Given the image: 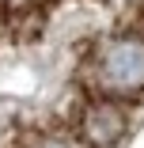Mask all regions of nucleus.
<instances>
[{
    "label": "nucleus",
    "mask_w": 144,
    "mask_h": 148,
    "mask_svg": "<svg viewBox=\"0 0 144 148\" xmlns=\"http://www.w3.org/2000/svg\"><path fill=\"white\" fill-rule=\"evenodd\" d=\"M80 129H83V137H87L91 144L106 148V144H114V140H118V137L129 129V122H125V110H121L118 103L99 99V103H91L87 110H83Z\"/></svg>",
    "instance_id": "obj_2"
},
{
    "label": "nucleus",
    "mask_w": 144,
    "mask_h": 148,
    "mask_svg": "<svg viewBox=\"0 0 144 148\" xmlns=\"http://www.w3.org/2000/svg\"><path fill=\"white\" fill-rule=\"evenodd\" d=\"M15 4H23V0H15Z\"/></svg>",
    "instance_id": "obj_4"
},
{
    "label": "nucleus",
    "mask_w": 144,
    "mask_h": 148,
    "mask_svg": "<svg viewBox=\"0 0 144 148\" xmlns=\"http://www.w3.org/2000/svg\"><path fill=\"white\" fill-rule=\"evenodd\" d=\"M95 87L110 99H129V95L144 91V38L140 34L110 38L99 49Z\"/></svg>",
    "instance_id": "obj_1"
},
{
    "label": "nucleus",
    "mask_w": 144,
    "mask_h": 148,
    "mask_svg": "<svg viewBox=\"0 0 144 148\" xmlns=\"http://www.w3.org/2000/svg\"><path fill=\"white\" fill-rule=\"evenodd\" d=\"M23 148H76L68 137H57V133H27Z\"/></svg>",
    "instance_id": "obj_3"
}]
</instances>
